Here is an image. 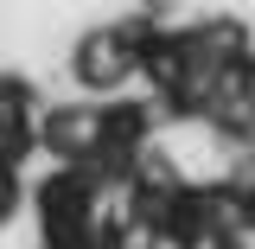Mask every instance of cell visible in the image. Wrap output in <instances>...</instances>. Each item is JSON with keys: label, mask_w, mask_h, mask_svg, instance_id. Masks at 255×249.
Here are the masks:
<instances>
[{"label": "cell", "mask_w": 255, "mask_h": 249, "mask_svg": "<svg viewBox=\"0 0 255 249\" xmlns=\"http://www.w3.org/2000/svg\"><path fill=\"white\" fill-rule=\"evenodd\" d=\"M128 64H134V38L128 32H90L83 45H77V77L83 83H122L128 77Z\"/></svg>", "instance_id": "cell-1"}, {"label": "cell", "mask_w": 255, "mask_h": 249, "mask_svg": "<svg viewBox=\"0 0 255 249\" xmlns=\"http://www.w3.org/2000/svg\"><path fill=\"white\" fill-rule=\"evenodd\" d=\"M13 198H19V179H13V166H0V218L13 211Z\"/></svg>", "instance_id": "cell-2"}]
</instances>
